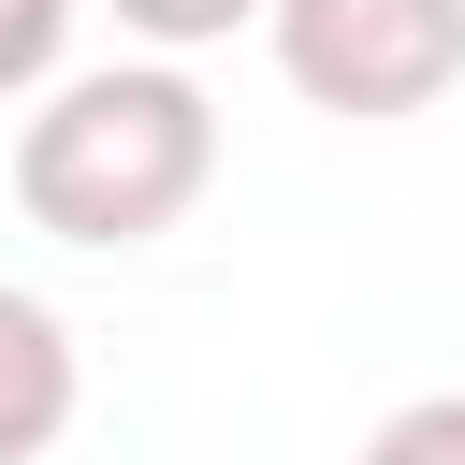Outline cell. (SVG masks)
<instances>
[{
    "instance_id": "obj_6",
    "label": "cell",
    "mask_w": 465,
    "mask_h": 465,
    "mask_svg": "<svg viewBox=\"0 0 465 465\" xmlns=\"http://www.w3.org/2000/svg\"><path fill=\"white\" fill-rule=\"evenodd\" d=\"M349 465H465V392H407Z\"/></svg>"
},
{
    "instance_id": "obj_2",
    "label": "cell",
    "mask_w": 465,
    "mask_h": 465,
    "mask_svg": "<svg viewBox=\"0 0 465 465\" xmlns=\"http://www.w3.org/2000/svg\"><path fill=\"white\" fill-rule=\"evenodd\" d=\"M262 44L320 116H436L465 87V0H276Z\"/></svg>"
},
{
    "instance_id": "obj_1",
    "label": "cell",
    "mask_w": 465,
    "mask_h": 465,
    "mask_svg": "<svg viewBox=\"0 0 465 465\" xmlns=\"http://www.w3.org/2000/svg\"><path fill=\"white\" fill-rule=\"evenodd\" d=\"M218 189V102L174 58H116V73H58L15 116V218L58 247H160L189 203Z\"/></svg>"
},
{
    "instance_id": "obj_4",
    "label": "cell",
    "mask_w": 465,
    "mask_h": 465,
    "mask_svg": "<svg viewBox=\"0 0 465 465\" xmlns=\"http://www.w3.org/2000/svg\"><path fill=\"white\" fill-rule=\"evenodd\" d=\"M73 58V0H0V102H44Z\"/></svg>"
},
{
    "instance_id": "obj_5",
    "label": "cell",
    "mask_w": 465,
    "mask_h": 465,
    "mask_svg": "<svg viewBox=\"0 0 465 465\" xmlns=\"http://www.w3.org/2000/svg\"><path fill=\"white\" fill-rule=\"evenodd\" d=\"M276 0H116V29L131 44H160V58H189V44H232V29H262Z\"/></svg>"
},
{
    "instance_id": "obj_3",
    "label": "cell",
    "mask_w": 465,
    "mask_h": 465,
    "mask_svg": "<svg viewBox=\"0 0 465 465\" xmlns=\"http://www.w3.org/2000/svg\"><path fill=\"white\" fill-rule=\"evenodd\" d=\"M73 407H87L73 320H58L44 291H15V276H0V465H44V450L73 436Z\"/></svg>"
}]
</instances>
